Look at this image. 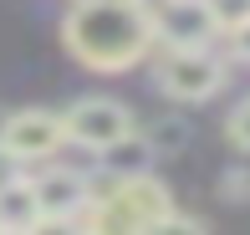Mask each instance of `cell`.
Masks as SVG:
<instances>
[{
    "label": "cell",
    "mask_w": 250,
    "mask_h": 235,
    "mask_svg": "<svg viewBox=\"0 0 250 235\" xmlns=\"http://www.w3.org/2000/svg\"><path fill=\"white\" fill-rule=\"evenodd\" d=\"M62 41L92 72H123L148 57L153 10L138 0H72L62 21Z\"/></svg>",
    "instance_id": "obj_1"
},
{
    "label": "cell",
    "mask_w": 250,
    "mask_h": 235,
    "mask_svg": "<svg viewBox=\"0 0 250 235\" xmlns=\"http://www.w3.org/2000/svg\"><path fill=\"white\" fill-rule=\"evenodd\" d=\"M168 210H174V199H168V189L153 174L112 179L107 194H92L82 225H87V235H148Z\"/></svg>",
    "instance_id": "obj_2"
},
{
    "label": "cell",
    "mask_w": 250,
    "mask_h": 235,
    "mask_svg": "<svg viewBox=\"0 0 250 235\" xmlns=\"http://www.w3.org/2000/svg\"><path fill=\"white\" fill-rule=\"evenodd\" d=\"M220 36L225 31L209 0H158L153 5V46L164 51H209Z\"/></svg>",
    "instance_id": "obj_3"
},
{
    "label": "cell",
    "mask_w": 250,
    "mask_h": 235,
    "mask_svg": "<svg viewBox=\"0 0 250 235\" xmlns=\"http://www.w3.org/2000/svg\"><path fill=\"white\" fill-rule=\"evenodd\" d=\"M153 77L174 103H209L225 87V62L214 57V46L209 51H164Z\"/></svg>",
    "instance_id": "obj_4"
},
{
    "label": "cell",
    "mask_w": 250,
    "mask_h": 235,
    "mask_svg": "<svg viewBox=\"0 0 250 235\" xmlns=\"http://www.w3.org/2000/svg\"><path fill=\"white\" fill-rule=\"evenodd\" d=\"M62 118H66V143H82V149H97V153L133 133V113L118 97H77Z\"/></svg>",
    "instance_id": "obj_5"
},
{
    "label": "cell",
    "mask_w": 250,
    "mask_h": 235,
    "mask_svg": "<svg viewBox=\"0 0 250 235\" xmlns=\"http://www.w3.org/2000/svg\"><path fill=\"white\" fill-rule=\"evenodd\" d=\"M0 143L16 153L21 164L51 159L66 143V118L51 113V107H21V113H5V128H0Z\"/></svg>",
    "instance_id": "obj_6"
},
{
    "label": "cell",
    "mask_w": 250,
    "mask_h": 235,
    "mask_svg": "<svg viewBox=\"0 0 250 235\" xmlns=\"http://www.w3.org/2000/svg\"><path fill=\"white\" fill-rule=\"evenodd\" d=\"M31 189H36V210L56 220H82L87 205H92V184L72 169H41L31 179Z\"/></svg>",
    "instance_id": "obj_7"
},
{
    "label": "cell",
    "mask_w": 250,
    "mask_h": 235,
    "mask_svg": "<svg viewBox=\"0 0 250 235\" xmlns=\"http://www.w3.org/2000/svg\"><path fill=\"white\" fill-rule=\"evenodd\" d=\"M102 164H107L112 179H143V174H148V164H153V138L133 128L128 138H118L112 149H102Z\"/></svg>",
    "instance_id": "obj_8"
},
{
    "label": "cell",
    "mask_w": 250,
    "mask_h": 235,
    "mask_svg": "<svg viewBox=\"0 0 250 235\" xmlns=\"http://www.w3.org/2000/svg\"><path fill=\"white\" fill-rule=\"evenodd\" d=\"M36 220H41V210H36V189H31V179L0 189V230H31Z\"/></svg>",
    "instance_id": "obj_9"
},
{
    "label": "cell",
    "mask_w": 250,
    "mask_h": 235,
    "mask_svg": "<svg viewBox=\"0 0 250 235\" xmlns=\"http://www.w3.org/2000/svg\"><path fill=\"white\" fill-rule=\"evenodd\" d=\"M209 10H214V21H220L225 36L240 31V26H250V0H209Z\"/></svg>",
    "instance_id": "obj_10"
},
{
    "label": "cell",
    "mask_w": 250,
    "mask_h": 235,
    "mask_svg": "<svg viewBox=\"0 0 250 235\" xmlns=\"http://www.w3.org/2000/svg\"><path fill=\"white\" fill-rule=\"evenodd\" d=\"M148 235H209V230H204L194 215H179V210H168V215L158 220V225H153Z\"/></svg>",
    "instance_id": "obj_11"
},
{
    "label": "cell",
    "mask_w": 250,
    "mask_h": 235,
    "mask_svg": "<svg viewBox=\"0 0 250 235\" xmlns=\"http://www.w3.org/2000/svg\"><path fill=\"white\" fill-rule=\"evenodd\" d=\"M225 133H230V143H235V149H245V153H250V103H240V107L230 113Z\"/></svg>",
    "instance_id": "obj_12"
},
{
    "label": "cell",
    "mask_w": 250,
    "mask_h": 235,
    "mask_svg": "<svg viewBox=\"0 0 250 235\" xmlns=\"http://www.w3.org/2000/svg\"><path fill=\"white\" fill-rule=\"evenodd\" d=\"M26 235H87V225H82V220H56V215H41Z\"/></svg>",
    "instance_id": "obj_13"
},
{
    "label": "cell",
    "mask_w": 250,
    "mask_h": 235,
    "mask_svg": "<svg viewBox=\"0 0 250 235\" xmlns=\"http://www.w3.org/2000/svg\"><path fill=\"white\" fill-rule=\"evenodd\" d=\"M21 179H26V164H21L16 153H10L5 143H0V189H10V184H21Z\"/></svg>",
    "instance_id": "obj_14"
},
{
    "label": "cell",
    "mask_w": 250,
    "mask_h": 235,
    "mask_svg": "<svg viewBox=\"0 0 250 235\" xmlns=\"http://www.w3.org/2000/svg\"><path fill=\"white\" fill-rule=\"evenodd\" d=\"M230 46H235V57H240V62H250V26L230 31Z\"/></svg>",
    "instance_id": "obj_15"
},
{
    "label": "cell",
    "mask_w": 250,
    "mask_h": 235,
    "mask_svg": "<svg viewBox=\"0 0 250 235\" xmlns=\"http://www.w3.org/2000/svg\"><path fill=\"white\" fill-rule=\"evenodd\" d=\"M138 5H148V10H153V5H158V0H138Z\"/></svg>",
    "instance_id": "obj_16"
},
{
    "label": "cell",
    "mask_w": 250,
    "mask_h": 235,
    "mask_svg": "<svg viewBox=\"0 0 250 235\" xmlns=\"http://www.w3.org/2000/svg\"><path fill=\"white\" fill-rule=\"evenodd\" d=\"M0 235H26V230H0Z\"/></svg>",
    "instance_id": "obj_17"
}]
</instances>
